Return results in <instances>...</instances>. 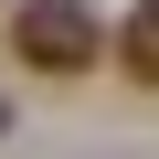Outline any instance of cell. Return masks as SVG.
Here are the masks:
<instances>
[{
	"label": "cell",
	"mask_w": 159,
	"mask_h": 159,
	"mask_svg": "<svg viewBox=\"0 0 159 159\" xmlns=\"http://www.w3.org/2000/svg\"><path fill=\"white\" fill-rule=\"evenodd\" d=\"M0 127H11V106H0Z\"/></svg>",
	"instance_id": "3957f363"
},
{
	"label": "cell",
	"mask_w": 159,
	"mask_h": 159,
	"mask_svg": "<svg viewBox=\"0 0 159 159\" xmlns=\"http://www.w3.org/2000/svg\"><path fill=\"white\" fill-rule=\"evenodd\" d=\"M11 53H21L32 74H85V64L106 53V32H96L85 0H21V11H11Z\"/></svg>",
	"instance_id": "6da1fadb"
},
{
	"label": "cell",
	"mask_w": 159,
	"mask_h": 159,
	"mask_svg": "<svg viewBox=\"0 0 159 159\" xmlns=\"http://www.w3.org/2000/svg\"><path fill=\"white\" fill-rule=\"evenodd\" d=\"M117 64L138 74V85H159V0H138V11H127V32H117Z\"/></svg>",
	"instance_id": "7a4b0ae2"
}]
</instances>
